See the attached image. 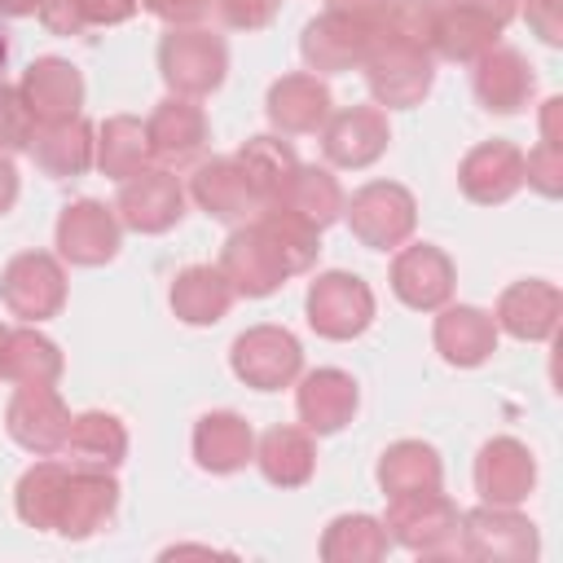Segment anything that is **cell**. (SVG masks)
I'll return each mask as SVG.
<instances>
[{
    "mask_svg": "<svg viewBox=\"0 0 563 563\" xmlns=\"http://www.w3.org/2000/svg\"><path fill=\"white\" fill-rule=\"evenodd\" d=\"M374 44H378V0L365 4L330 0L325 13H317L299 35V53L317 75H339L361 66Z\"/></svg>",
    "mask_w": 563,
    "mask_h": 563,
    "instance_id": "obj_1",
    "label": "cell"
},
{
    "mask_svg": "<svg viewBox=\"0 0 563 563\" xmlns=\"http://www.w3.org/2000/svg\"><path fill=\"white\" fill-rule=\"evenodd\" d=\"M158 75L176 97H207L229 75V44L207 26H172L158 44Z\"/></svg>",
    "mask_w": 563,
    "mask_h": 563,
    "instance_id": "obj_2",
    "label": "cell"
},
{
    "mask_svg": "<svg viewBox=\"0 0 563 563\" xmlns=\"http://www.w3.org/2000/svg\"><path fill=\"white\" fill-rule=\"evenodd\" d=\"M343 216H347V229L361 246L396 251L409 242V233L418 224V202L396 180H369L352 198H343Z\"/></svg>",
    "mask_w": 563,
    "mask_h": 563,
    "instance_id": "obj_3",
    "label": "cell"
},
{
    "mask_svg": "<svg viewBox=\"0 0 563 563\" xmlns=\"http://www.w3.org/2000/svg\"><path fill=\"white\" fill-rule=\"evenodd\" d=\"M515 9V0H435V57L471 66L501 40Z\"/></svg>",
    "mask_w": 563,
    "mask_h": 563,
    "instance_id": "obj_4",
    "label": "cell"
},
{
    "mask_svg": "<svg viewBox=\"0 0 563 563\" xmlns=\"http://www.w3.org/2000/svg\"><path fill=\"white\" fill-rule=\"evenodd\" d=\"M387 537L413 554H457L462 510L435 488V493H405L387 497Z\"/></svg>",
    "mask_w": 563,
    "mask_h": 563,
    "instance_id": "obj_5",
    "label": "cell"
},
{
    "mask_svg": "<svg viewBox=\"0 0 563 563\" xmlns=\"http://www.w3.org/2000/svg\"><path fill=\"white\" fill-rule=\"evenodd\" d=\"M220 273L229 277L233 295H246V299H264L286 277H295L290 264H286V255H282V246L273 242V233L264 229L260 216L246 220V224H238L229 233V242L220 251Z\"/></svg>",
    "mask_w": 563,
    "mask_h": 563,
    "instance_id": "obj_6",
    "label": "cell"
},
{
    "mask_svg": "<svg viewBox=\"0 0 563 563\" xmlns=\"http://www.w3.org/2000/svg\"><path fill=\"white\" fill-rule=\"evenodd\" d=\"M233 374L255 391H282L303 369V347L286 325H251L229 347Z\"/></svg>",
    "mask_w": 563,
    "mask_h": 563,
    "instance_id": "obj_7",
    "label": "cell"
},
{
    "mask_svg": "<svg viewBox=\"0 0 563 563\" xmlns=\"http://www.w3.org/2000/svg\"><path fill=\"white\" fill-rule=\"evenodd\" d=\"M361 70H365V84H369L374 101L387 106V110L418 106L435 84V57L427 48L391 44V40H378L369 48V57L361 62Z\"/></svg>",
    "mask_w": 563,
    "mask_h": 563,
    "instance_id": "obj_8",
    "label": "cell"
},
{
    "mask_svg": "<svg viewBox=\"0 0 563 563\" xmlns=\"http://www.w3.org/2000/svg\"><path fill=\"white\" fill-rule=\"evenodd\" d=\"M303 312H308V325L321 334V339H356L369 330L374 321V290L356 277V273H321L312 286H308V299H303Z\"/></svg>",
    "mask_w": 563,
    "mask_h": 563,
    "instance_id": "obj_9",
    "label": "cell"
},
{
    "mask_svg": "<svg viewBox=\"0 0 563 563\" xmlns=\"http://www.w3.org/2000/svg\"><path fill=\"white\" fill-rule=\"evenodd\" d=\"M0 303L26 325L48 321L66 303V273L48 251H22L0 273Z\"/></svg>",
    "mask_w": 563,
    "mask_h": 563,
    "instance_id": "obj_10",
    "label": "cell"
},
{
    "mask_svg": "<svg viewBox=\"0 0 563 563\" xmlns=\"http://www.w3.org/2000/svg\"><path fill=\"white\" fill-rule=\"evenodd\" d=\"M457 554L493 559V563H528L537 559V523L515 506H475L462 515Z\"/></svg>",
    "mask_w": 563,
    "mask_h": 563,
    "instance_id": "obj_11",
    "label": "cell"
},
{
    "mask_svg": "<svg viewBox=\"0 0 563 563\" xmlns=\"http://www.w3.org/2000/svg\"><path fill=\"white\" fill-rule=\"evenodd\" d=\"M114 216L132 233H167L185 216V189L172 167H141L136 176L119 180Z\"/></svg>",
    "mask_w": 563,
    "mask_h": 563,
    "instance_id": "obj_12",
    "label": "cell"
},
{
    "mask_svg": "<svg viewBox=\"0 0 563 563\" xmlns=\"http://www.w3.org/2000/svg\"><path fill=\"white\" fill-rule=\"evenodd\" d=\"M387 145H391V128L383 106H343V110H330V119L321 123V154L334 167L361 172L378 163Z\"/></svg>",
    "mask_w": 563,
    "mask_h": 563,
    "instance_id": "obj_13",
    "label": "cell"
},
{
    "mask_svg": "<svg viewBox=\"0 0 563 563\" xmlns=\"http://www.w3.org/2000/svg\"><path fill=\"white\" fill-rule=\"evenodd\" d=\"M4 431L13 444H22L26 453L35 457H53L62 453L66 444V431H70V409L66 400L57 396V387H18L9 396V409H4Z\"/></svg>",
    "mask_w": 563,
    "mask_h": 563,
    "instance_id": "obj_14",
    "label": "cell"
},
{
    "mask_svg": "<svg viewBox=\"0 0 563 563\" xmlns=\"http://www.w3.org/2000/svg\"><path fill=\"white\" fill-rule=\"evenodd\" d=\"M119 238H123V224H119L114 207H106L97 198L66 202L57 216V255L79 268L110 264L119 255Z\"/></svg>",
    "mask_w": 563,
    "mask_h": 563,
    "instance_id": "obj_15",
    "label": "cell"
},
{
    "mask_svg": "<svg viewBox=\"0 0 563 563\" xmlns=\"http://www.w3.org/2000/svg\"><path fill=\"white\" fill-rule=\"evenodd\" d=\"M145 141H150V158H158V167H185L207 150L211 123H207V114L194 97L172 92L150 110Z\"/></svg>",
    "mask_w": 563,
    "mask_h": 563,
    "instance_id": "obj_16",
    "label": "cell"
},
{
    "mask_svg": "<svg viewBox=\"0 0 563 563\" xmlns=\"http://www.w3.org/2000/svg\"><path fill=\"white\" fill-rule=\"evenodd\" d=\"M189 198L211 216V220H224V224H246L264 211V198L260 189L251 185V176L242 172V163L229 154V158H207L194 167L189 176Z\"/></svg>",
    "mask_w": 563,
    "mask_h": 563,
    "instance_id": "obj_17",
    "label": "cell"
},
{
    "mask_svg": "<svg viewBox=\"0 0 563 563\" xmlns=\"http://www.w3.org/2000/svg\"><path fill=\"white\" fill-rule=\"evenodd\" d=\"M453 282H457L453 260L431 242L400 246L391 260V290L405 308H418V312L444 308L453 299Z\"/></svg>",
    "mask_w": 563,
    "mask_h": 563,
    "instance_id": "obj_18",
    "label": "cell"
},
{
    "mask_svg": "<svg viewBox=\"0 0 563 563\" xmlns=\"http://www.w3.org/2000/svg\"><path fill=\"white\" fill-rule=\"evenodd\" d=\"M114 510H119V484H114V475L70 462V475H66V488H62V506H57L53 532L57 537H70V541H84V537L101 532L114 519Z\"/></svg>",
    "mask_w": 563,
    "mask_h": 563,
    "instance_id": "obj_19",
    "label": "cell"
},
{
    "mask_svg": "<svg viewBox=\"0 0 563 563\" xmlns=\"http://www.w3.org/2000/svg\"><path fill=\"white\" fill-rule=\"evenodd\" d=\"M471 88H475V101L488 110V114H519L532 92H537V75L528 66V57L519 48H506V44H493L484 57L471 62Z\"/></svg>",
    "mask_w": 563,
    "mask_h": 563,
    "instance_id": "obj_20",
    "label": "cell"
},
{
    "mask_svg": "<svg viewBox=\"0 0 563 563\" xmlns=\"http://www.w3.org/2000/svg\"><path fill=\"white\" fill-rule=\"evenodd\" d=\"M457 185H462V194H466L471 202H479V207H497V202L515 198V194L523 189V150H519L515 141H501V136L479 141V145L462 158Z\"/></svg>",
    "mask_w": 563,
    "mask_h": 563,
    "instance_id": "obj_21",
    "label": "cell"
},
{
    "mask_svg": "<svg viewBox=\"0 0 563 563\" xmlns=\"http://www.w3.org/2000/svg\"><path fill=\"white\" fill-rule=\"evenodd\" d=\"M532 484H537V462H532L523 440L497 435V440H488L479 449V457H475V493L488 506H519V501H528Z\"/></svg>",
    "mask_w": 563,
    "mask_h": 563,
    "instance_id": "obj_22",
    "label": "cell"
},
{
    "mask_svg": "<svg viewBox=\"0 0 563 563\" xmlns=\"http://www.w3.org/2000/svg\"><path fill=\"white\" fill-rule=\"evenodd\" d=\"M361 405V391H356V378L347 369H334V365H321V369H308L299 378V391H295V409H299V422L312 431V435H334L352 422Z\"/></svg>",
    "mask_w": 563,
    "mask_h": 563,
    "instance_id": "obj_23",
    "label": "cell"
},
{
    "mask_svg": "<svg viewBox=\"0 0 563 563\" xmlns=\"http://www.w3.org/2000/svg\"><path fill=\"white\" fill-rule=\"evenodd\" d=\"M330 88L321 75H308V70H295V75H282L273 79L268 97H264V114L268 123L282 132V136H308V132H321V123L330 119Z\"/></svg>",
    "mask_w": 563,
    "mask_h": 563,
    "instance_id": "obj_24",
    "label": "cell"
},
{
    "mask_svg": "<svg viewBox=\"0 0 563 563\" xmlns=\"http://www.w3.org/2000/svg\"><path fill=\"white\" fill-rule=\"evenodd\" d=\"M559 312H563V295L554 282H541V277H523L515 286L501 290L497 299V330H506L510 339H523V343H541L554 334L559 325Z\"/></svg>",
    "mask_w": 563,
    "mask_h": 563,
    "instance_id": "obj_25",
    "label": "cell"
},
{
    "mask_svg": "<svg viewBox=\"0 0 563 563\" xmlns=\"http://www.w3.org/2000/svg\"><path fill=\"white\" fill-rule=\"evenodd\" d=\"M435 312L440 317H435L431 339H435V352L449 365L475 369V365H484L497 352V321H493V312H484L475 303H444Z\"/></svg>",
    "mask_w": 563,
    "mask_h": 563,
    "instance_id": "obj_26",
    "label": "cell"
},
{
    "mask_svg": "<svg viewBox=\"0 0 563 563\" xmlns=\"http://www.w3.org/2000/svg\"><path fill=\"white\" fill-rule=\"evenodd\" d=\"M22 97L35 114V123H57V119H75L84 106V75L79 66H70L66 57H35L22 70Z\"/></svg>",
    "mask_w": 563,
    "mask_h": 563,
    "instance_id": "obj_27",
    "label": "cell"
},
{
    "mask_svg": "<svg viewBox=\"0 0 563 563\" xmlns=\"http://www.w3.org/2000/svg\"><path fill=\"white\" fill-rule=\"evenodd\" d=\"M194 462L211 475H233L255 462V431L233 409H211L194 422Z\"/></svg>",
    "mask_w": 563,
    "mask_h": 563,
    "instance_id": "obj_28",
    "label": "cell"
},
{
    "mask_svg": "<svg viewBox=\"0 0 563 563\" xmlns=\"http://www.w3.org/2000/svg\"><path fill=\"white\" fill-rule=\"evenodd\" d=\"M35 167L48 176V180H75L92 167V154H97V132L75 114V119H57V123H35V136H31V150Z\"/></svg>",
    "mask_w": 563,
    "mask_h": 563,
    "instance_id": "obj_29",
    "label": "cell"
},
{
    "mask_svg": "<svg viewBox=\"0 0 563 563\" xmlns=\"http://www.w3.org/2000/svg\"><path fill=\"white\" fill-rule=\"evenodd\" d=\"M172 312L185 321V325H216L229 308H233V286L229 277L220 273V264H189L176 273L172 282Z\"/></svg>",
    "mask_w": 563,
    "mask_h": 563,
    "instance_id": "obj_30",
    "label": "cell"
},
{
    "mask_svg": "<svg viewBox=\"0 0 563 563\" xmlns=\"http://www.w3.org/2000/svg\"><path fill=\"white\" fill-rule=\"evenodd\" d=\"M62 453L75 466L114 471L128 457V427L114 413H106V409H84V413L70 418V431H66Z\"/></svg>",
    "mask_w": 563,
    "mask_h": 563,
    "instance_id": "obj_31",
    "label": "cell"
},
{
    "mask_svg": "<svg viewBox=\"0 0 563 563\" xmlns=\"http://www.w3.org/2000/svg\"><path fill=\"white\" fill-rule=\"evenodd\" d=\"M255 466L277 488H299L317 471V444L308 427H268L255 444Z\"/></svg>",
    "mask_w": 563,
    "mask_h": 563,
    "instance_id": "obj_32",
    "label": "cell"
},
{
    "mask_svg": "<svg viewBox=\"0 0 563 563\" xmlns=\"http://www.w3.org/2000/svg\"><path fill=\"white\" fill-rule=\"evenodd\" d=\"M444 484V462L427 440H396L378 457V488L383 497L405 493H435Z\"/></svg>",
    "mask_w": 563,
    "mask_h": 563,
    "instance_id": "obj_33",
    "label": "cell"
},
{
    "mask_svg": "<svg viewBox=\"0 0 563 563\" xmlns=\"http://www.w3.org/2000/svg\"><path fill=\"white\" fill-rule=\"evenodd\" d=\"M273 207L299 216V220L312 224V229H325V224H334V220L343 216V189H339V180H334L325 167H303V163H299V167L286 176V185L277 189Z\"/></svg>",
    "mask_w": 563,
    "mask_h": 563,
    "instance_id": "obj_34",
    "label": "cell"
},
{
    "mask_svg": "<svg viewBox=\"0 0 563 563\" xmlns=\"http://www.w3.org/2000/svg\"><path fill=\"white\" fill-rule=\"evenodd\" d=\"M66 475H70V462L62 457H44L35 466L22 471L18 488H13V510L26 528L35 532H53L57 523V506H62V488H66Z\"/></svg>",
    "mask_w": 563,
    "mask_h": 563,
    "instance_id": "obj_35",
    "label": "cell"
},
{
    "mask_svg": "<svg viewBox=\"0 0 563 563\" xmlns=\"http://www.w3.org/2000/svg\"><path fill=\"white\" fill-rule=\"evenodd\" d=\"M97 172L110 180H128L141 167H150V141H145V123L136 114H110L97 128V154H92Z\"/></svg>",
    "mask_w": 563,
    "mask_h": 563,
    "instance_id": "obj_36",
    "label": "cell"
},
{
    "mask_svg": "<svg viewBox=\"0 0 563 563\" xmlns=\"http://www.w3.org/2000/svg\"><path fill=\"white\" fill-rule=\"evenodd\" d=\"M62 369H66L62 347L48 334H40L31 325L9 330V343H4V378L9 383H18V387H31V383L48 387V383L62 378Z\"/></svg>",
    "mask_w": 563,
    "mask_h": 563,
    "instance_id": "obj_37",
    "label": "cell"
},
{
    "mask_svg": "<svg viewBox=\"0 0 563 563\" xmlns=\"http://www.w3.org/2000/svg\"><path fill=\"white\" fill-rule=\"evenodd\" d=\"M391 550V537L383 519L374 515H339L321 532V559L325 563H374Z\"/></svg>",
    "mask_w": 563,
    "mask_h": 563,
    "instance_id": "obj_38",
    "label": "cell"
},
{
    "mask_svg": "<svg viewBox=\"0 0 563 563\" xmlns=\"http://www.w3.org/2000/svg\"><path fill=\"white\" fill-rule=\"evenodd\" d=\"M136 13V0H44L40 22L53 35H84L101 26H119Z\"/></svg>",
    "mask_w": 563,
    "mask_h": 563,
    "instance_id": "obj_39",
    "label": "cell"
},
{
    "mask_svg": "<svg viewBox=\"0 0 563 563\" xmlns=\"http://www.w3.org/2000/svg\"><path fill=\"white\" fill-rule=\"evenodd\" d=\"M233 158L242 163V172H246V176H251V185L260 189L264 207L277 198V189L286 185V176L299 167V158H295L290 141H282V136H251Z\"/></svg>",
    "mask_w": 563,
    "mask_h": 563,
    "instance_id": "obj_40",
    "label": "cell"
},
{
    "mask_svg": "<svg viewBox=\"0 0 563 563\" xmlns=\"http://www.w3.org/2000/svg\"><path fill=\"white\" fill-rule=\"evenodd\" d=\"M260 220H264V229L273 233V242L282 246L290 273H308V268L317 264V255H321V229L303 224L299 216H290V211H282V207H273V202L260 211Z\"/></svg>",
    "mask_w": 563,
    "mask_h": 563,
    "instance_id": "obj_41",
    "label": "cell"
},
{
    "mask_svg": "<svg viewBox=\"0 0 563 563\" xmlns=\"http://www.w3.org/2000/svg\"><path fill=\"white\" fill-rule=\"evenodd\" d=\"M31 136H35V114L22 97V88L0 79V154L31 150Z\"/></svg>",
    "mask_w": 563,
    "mask_h": 563,
    "instance_id": "obj_42",
    "label": "cell"
},
{
    "mask_svg": "<svg viewBox=\"0 0 563 563\" xmlns=\"http://www.w3.org/2000/svg\"><path fill=\"white\" fill-rule=\"evenodd\" d=\"M523 185H532L545 198L563 194V145L537 141L532 154H523Z\"/></svg>",
    "mask_w": 563,
    "mask_h": 563,
    "instance_id": "obj_43",
    "label": "cell"
},
{
    "mask_svg": "<svg viewBox=\"0 0 563 563\" xmlns=\"http://www.w3.org/2000/svg\"><path fill=\"white\" fill-rule=\"evenodd\" d=\"M211 9L233 31H260V26H268L277 18L282 0H211Z\"/></svg>",
    "mask_w": 563,
    "mask_h": 563,
    "instance_id": "obj_44",
    "label": "cell"
},
{
    "mask_svg": "<svg viewBox=\"0 0 563 563\" xmlns=\"http://www.w3.org/2000/svg\"><path fill=\"white\" fill-rule=\"evenodd\" d=\"M136 4L150 9L167 26H198L211 13V0H136Z\"/></svg>",
    "mask_w": 563,
    "mask_h": 563,
    "instance_id": "obj_45",
    "label": "cell"
},
{
    "mask_svg": "<svg viewBox=\"0 0 563 563\" xmlns=\"http://www.w3.org/2000/svg\"><path fill=\"white\" fill-rule=\"evenodd\" d=\"M523 18L545 44H563V0H528Z\"/></svg>",
    "mask_w": 563,
    "mask_h": 563,
    "instance_id": "obj_46",
    "label": "cell"
},
{
    "mask_svg": "<svg viewBox=\"0 0 563 563\" xmlns=\"http://www.w3.org/2000/svg\"><path fill=\"white\" fill-rule=\"evenodd\" d=\"M18 167H13V158L9 154H0V216L4 211H13V202H18Z\"/></svg>",
    "mask_w": 563,
    "mask_h": 563,
    "instance_id": "obj_47",
    "label": "cell"
},
{
    "mask_svg": "<svg viewBox=\"0 0 563 563\" xmlns=\"http://www.w3.org/2000/svg\"><path fill=\"white\" fill-rule=\"evenodd\" d=\"M559 119H563V97H550V101L541 106V141H550V145H563Z\"/></svg>",
    "mask_w": 563,
    "mask_h": 563,
    "instance_id": "obj_48",
    "label": "cell"
},
{
    "mask_svg": "<svg viewBox=\"0 0 563 563\" xmlns=\"http://www.w3.org/2000/svg\"><path fill=\"white\" fill-rule=\"evenodd\" d=\"M44 0H0V18H31L40 13Z\"/></svg>",
    "mask_w": 563,
    "mask_h": 563,
    "instance_id": "obj_49",
    "label": "cell"
},
{
    "mask_svg": "<svg viewBox=\"0 0 563 563\" xmlns=\"http://www.w3.org/2000/svg\"><path fill=\"white\" fill-rule=\"evenodd\" d=\"M4 62H9V31H4V22H0V70H4Z\"/></svg>",
    "mask_w": 563,
    "mask_h": 563,
    "instance_id": "obj_50",
    "label": "cell"
},
{
    "mask_svg": "<svg viewBox=\"0 0 563 563\" xmlns=\"http://www.w3.org/2000/svg\"><path fill=\"white\" fill-rule=\"evenodd\" d=\"M4 343H9V330L0 325V378H4Z\"/></svg>",
    "mask_w": 563,
    "mask_h": 563,
    "instance_id": "obj_51",
    "label": "cell"
},
{
    "mask_svg": "<svg viewBox=\"0 0 563 563\" xmlns=\"http://www.w3.org/2000/svg\"><path fill=\"white\" fill-rule=\"evenodd\" d=\"M339 4H365V0H339Z\"/></svg>",
    "mask_w": 563,
    "mask_h": 563,
    "instance_id": "obj_52",
    "label": "cell"
}]
</instances>
